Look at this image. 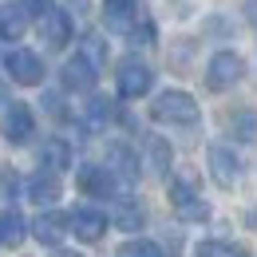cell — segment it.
Segmentation results:
<instances>
[{"label": "cell", "mask_w": 257, "mask_h": 257, "mask_svg": "<svg viewBox=\"0 0 257 257\" xmlns=\"http://www.w3.org/2000/svg\"><path fill=\"white\" fill-rule=\"evenodd\" d=\"M28 198H32L36 206H56L60 202V178L56 174H36L32 182H28Z\"/></svg>", "instance_id": "e0dca14e"}, {"label": "cell", "mask_w": 257, "mask_h": 257, "mask_svg": "<svg viewBox=\"0 0 257 257\" xmlns=\"http://www.w3.org/2000/svg\"><path fill=\"white\" fill-rule=\"evenodd\" d=\"M170 206H174V214H178L182 222H206V218H210L206 202L198 198L194 182H186V178H174V182H170Z\"/></svg>", "instance_id": "8992f818"}, {"label": "cell", "mask_w": 257, "mask_h": 257, "mask_svg": "<svg viewBox=\"0 0 257 257\" xmlns=\"http://www.w3.org/2000/svg\"><path fill=\"white\" fill-rule=\"evenodd\" d=\"M111 222L119 225V229H127V233H135V229H143L147 214H143V206H139L135 198H123V202H115V214H111Z\"/></svg>", "instance_id": "ac0fdd59"}, {"label": "cell", "mask_w": 257, "mask_h": 257, "mask_svg": "<svg viewBox=\"0 0 257 257\" xmlns=\"http://www.w3.org/2000/svg\"><path fill=\"white\" fill-rule=\"evenodd\" d=\"M0 103H4V83H0Z\"/></svg>", "instance_id": "f1b7e54d"}, {"label": "cell", "mask_w": 257, "mask_h": 257, "mask_svg": "<svg viewBox=\"0 0 257 257\" xmlns=\"http://www.w3.org/2000/svg\"><path fill=\"white\" fill-rule=\"evenodd\" d=\"M0 190H4V194H16V174H12L8 166H0Z\"/></svg>", "instance_id": "4316f807"}, {"label": "cell", "mask_w": 257, "mask_h": 257, "mask_svg": "<svg viewBox=\"0 0 257 257\" xmlns=\"http://www.w3.org/2000/svg\"><path fill=\"white\" fill-rule=\"evenodd\" d=\"M4 71H8V79L20 83V87L44 83V60L36 56L32 48H12V52L4 56Z\"/></svg>", "instance_id": "277c9868"}, {"label": "cell", "mask_w": 257, "mask_h": 257, "mask_svg": "<svg viewBox=\"0 0 257 257\" xmlns=\"http://www.w3.org/2000/svg\"><path fill=\"white\" fill-rule=\"evenodd\" d=\"M131 44H155V24L151 20H139L135 32H131Z\"/></svg>", "instance_id": "d4e9b609"}, {"label": "cell", "mask_w": 257, "mask_h": 257, "mask_svg": "<svg viewBox=\"0 0 257 257\" xmlns=\"http://www.w3.org/2000/svg\"><path fill=\"white\" fill-rule=\"evenodd\" d=\"M40 166H44V174H60L71 166V147H67L64 139H48L44 147H40Z\"/></svg>", "instance_id": "9a60e30c"}, {"label": "cell", "mask_w": 257, "mask_h": 257, "mask_svg": "<svg viewBox=\"0 0 257 257\" xmlns=\"http://www.w3.org/2000/svg\"><path fill=\"white\" fill-rule=\"evenodd\" d=\"M229 131H233L237 139H257V111H237V115L229 119Z\"/></svg>", "instance_id": "603a6c76"}, {"label": "cell", "mask_w": 257, "mask_h": 257, "mask_svg": "<svg viewBox=\"0 0 257 257\" xmlns=\"http://www.w3.org/2000/svg\"><path fill=\"white\" fill-rule=\"evenodd\" d=\"M75 182H79V190L87 194V198H115V174L107 170V166H79V174H75Z\"/></svg>", "instance_id": "ba28073f"}, {"label": "cell", "mask_w": 257, "mask_h": 257, "mask_svg": "<svg viewBox=\"0 0 257 257\" xmlns=\"http://www.w3.org/2000/svg\"><path fill=\"white\" fill-rule=\"evenodd\" d=\"M241 75H245V60L225 48V52H214L210 64H206V87L210 91H229L233 83H241Z\"/></svg>", "instance_id": "7a4b0ae2"}, {"label": "cell", "mask_w": 257, "mask_h": 257, "mask_svg": "<svg viewBox=\"0 0 257 257\" xmlns=\"http://www.w3.org/2000/svg\"><path fill=\"white\" fill-rule=\"evenodd\" d=\"M107 170L119 174L123 182H135V178H139V159H135V151L123 147V143H111V147H107Z\"/></svg>", "instance_id": "5bb4252c"}, {"label": "cell", "mask_w": 257, "mask_h": 257, "mask_svg": "<svg viewBox=\"0 0 257 257\" xmlns=\"http://www.w3.org/2000/svg\"><path fill=\"white\" fill-rule=\"evenodd\" d=\"M245 20L257 28V0H249V4H245Z\"/></svg>", "instance_id": "83f0119b"}, {"label": "cell", "mask_w": 257, "mask_h": 257, "mask_svg": "<svg viewBox=\"0 0 257 257\" xmlns=\"http://www.w3.org/2000/svg\"><path fill=\"white\" fill-rule=\"evenodd\" d=\"M40 32L48 40V48H67L71 44V16L64 8H52L44 20H40Z\"/></svg>", "instance_id": "4fadbf2b"}, {"label": "cell", "mask_w": 257, "mask_h": 257, "mask_svg": "<svg viewBox=\"0 0 257 257\" xmlns=\"http://www.w3.org/2000/svg\"><path fill=\"white\" fill-rule=\"evenodd\" d=\"M95 79H99L95 60H87L83 52H75V56L64 64V87H67V91H91Z\"/></svg>", "instance_id": "9c48e42d"}, {"label": "cell", "mask_w": 257, "mask_h": 257, "mask_svg": "<svg viewBox=\"0 0 257 257\" xmlns=\"http://www.w3.org/2000/svg\"><path fill=\"white\" fill-rule=\"evenodd\" d=\"M115 83H119V95L123 99H143L151 91V83H155V71L143 64L139 56H127L115 67Z\"/></svg>", "instance_id": "3957f363"}, {"label": "cell", "mask_w": 257, "mask_h": 257, "mask_svg": "<svg viewBox=\"0 0 257 257\" xmlns=\"http://www.w3.org/2000/svg\"><path fill=\"white\" fill-rule=\"evenodd\" d=\"M103 24L119 36H131L139 24V12H135V0H103Z\"/></svg>", "instance_id": "30bf717a"}, {"label": "cell", "mask_w": 257, "mask_h": 257, "mask_svg": "<svg viewBox=\"0 0 257 257\" xmlns=\"http://www.w3.org/2000/svg\"><path fill=\"white\" fill-rule=\"evenodd\" d=\"M20 4H24V12H28V16H40V20L52 12V0H20Z\"/></svg>", "instance_id": "484cf974"}, {"label": "cell", "mask_w": 257, "mask_h": 257, "mask_svg": "<svg viewBox=\"0 0 257 257\" xmlns=\"http://www.w3.org/2000/svg\"><path fill=\"white\" fill-rule=\"evenodd\" d=\"M36 131V115L28 103H8L4 107V115H0V135L12 143V147H20V143H28Z\"/></svg>", "instance_id": "5b68a950"}, {"label": "cell", "mask_w": 257, "mask_h": 257, "mask_svg": "<svg viewBox=\"0 0 257 257\" xmlns=\"http://www.w3.org/2000/svg\"><path fill=\"white\" fill-rule=\"evenodd\" d=\"M71 229V214H60V210H44L36 218V241L40 245H60Z\"/></svg>", "instance_id": "8fae6325"}, {"label": "cell", "mask_w": 257, "mask_h": 257, "mask_svg": "<svg viewBox=\"0 0 257 257\" xmlns=\"http://www.w3.org/2000/svg\"><path fill=\"white\" fill-rule=\"evenodd\" d=\"M206 162H210V174H214V182H218L222 190H233V186H237V178H241V159H237L225 143H214V147L206 151Z\"/></svg>", "instance_id": "52a82bcc"}, {"label": "cell", "mask_w": 257, "mask_h": 257, "mask_svg": "<svg viewBox=\"0 0 257 257\" xmlns=\"http://www.w3.org/2000/svg\"><path fill=\"white\" fill-rule=\"evenodd\" d=\"M24 233H28V222H24L20 210H4L0 214V245H20Z\"/></svg>", "instance_id": "d6986e66"}, {"label": "cell", "mask_w": 257, "mask_h": 257, "mask_svg": "<svg viewBox=\"0 0 257 257\" xmlns=\"http://www.w3.org/2000/svg\"><path fill=\"white\" fill-rule=\"evenodd\" d=\"M111 119H115V99L95 95L91 103H87V127H107Z\"/></svg>", "instance_id": "ffe728a7"}, {"label": "cell", "mask_w": 257, "mask_h": 257, "mask_svg": "<svg viewBox=\"0 0 257 257\" xmlns=\"http://www.w3.org/2000/svg\"><path fill=\"white\" fill-rule=\"evenodd\" d=\"M147 155H151V170L155 174L170 170V143L166 139H147Z\"/></svg>", "instance_id": "44dd1931"}, {"label": "cell", "mask_w": 257, "mask_h": 257, "mask_svg": "<svg viewBox=\"0 0 257 257\" xmlns=\"http://www.w3.org/2000/svg\"><path fill=\"white\" fill-rule=\"evenodd\" d=\"M28 32V12L24 4H4L0 8V40H20Z\"/></svg>", "instance_id": "2e32d148"}, {"label": "cell", "mask_w": 257, "mask_h": 257, "mask_svg": "<svg viewBox=\"0 0 257 257\" xmlns=\"http://www.w3.org/2000/svg\"><path fill=\"white\" fill-rule=\"evenodd\" d=\"M151 119L155 123H170V127H190V123H198V103H194L190 91L170 87V91H162L151 103Z\"/></svg>", "instance_id": "6da1fadb"}, {"label": "cell", "mask_w": 257, "mask_h": 257, "mask_svg": "<svg viewBox=\"0 0 257 257\" xmlns=\"http://www.w3.org/2000/svg\"><path fill=\"white\" fill-rule=\"evenodd\" d=\"M115 257H162V249L155 241H147V237H135V241H123Z\"/></svg>", "instance_id": "7402d4cb"}, {"label": "cell", "mask_w": 257, "mask_h": 257, "mask_svg": "<svg viewBox=\"0 0 257 257\" xmlns=\"http://www.w3.org/2000/svg\"><path fill=\"white\" fill-rule=\"evenodd\" d=\"M198 257H249L241 245H229V241H202Z\"/></svg>", "instance_id": "cb8c5ba5"}, {"label": "cell", "mask_w": 257, "mask_h": 257, "mask_svg": "<svg viewBox=\"0 0 257 257\" xmlns=\"http://www.w3.org/2000/svg\"><path fill=\"white\" fill-rule=\"evenodd\" d=\"M71 229H75L79 241H99V237L107 233V214L95 210V206H83V210L71 214Z\"/></svg>", "instance_id": "7c38bea8"}]
</instances>
